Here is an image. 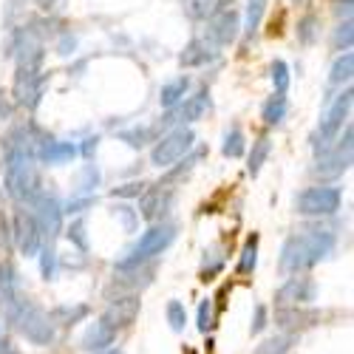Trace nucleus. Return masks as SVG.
<instances>
[{
  "mask_svg": "<svg viewBox=\"0 0 354 354\" xmlns=\"http://www.w3.org/2000/svg\"><path fill=\"white\" fill-rule=\"evenodd\" d=\"M337 239L332 230H304L298 235H289L281 247V272L298 275L301 270H309L320 263L326 255H332Z\"/></svg>",
  "mask_w": 354,
  "mask_h": 354,
  "instance_id": "f257e3e1",
  "label": "nucleus"
},
{
  "mask_svg": "<svg viewBox=\"0 0 354 354\" xmlns=\"http://www.w3.org/2000/svg\"><path fill=\"white\" fill-rule=\"evenodd\" d=\"M3 182H6V193L15 201H28L32 204L43 193V182H40V170H37L35 153L9 147L6 162H3Z\"/></svg>",
  "mask_w": 354,
  "mask_h": 354,
  "instance_id": "f03ea898",
  "label": "nucleus"
},
{
  "mask_svg": "<svg viewBox=\"0 0 354 354\" xmlns=\"http://www.w3.org/2000/svg\"><path fill=\"white\" fill-rule=\"evenodd\" d=\"M6 320L35 346H48L54 340V335H57V326L51 323L48 312L35 306L28 298H20V295L15 298V304L6 309Z\"/></svg>",
  "mask_w": 354,
  "mask_h": 354,
  "instance_id": "7ed1b4c3",
  "label": "nucleus"
},
{
  "mask_svg": "<svg viewBox=\"0 0 354 354\" xmlns=\"http://www.w3.org/2000/svg\"><path fill=\"white\" fill-rule=\"evenodd\" d=\"M176 239V227L167 224V221H159V224H151L145 232H142V239L133 244V250L122 258V261H116V270L125 272V270H139L145 261H151L153 255L165 252Z\"/></svg>",
  "mask_w": 354,
  "mask_h": 354,
  "instance_id": "20e7f679",
  "label": "nucleus"
},
{
  "mask_svg": "<svg viewBox=\"0 0 354 354\" xmlns=\"http://www.w3.org/2000/svg\"><path fill=\"white\" fill-rule=\"evenodd\" d=\"M351 88H346V91L326 108V113L320 116V128H317V133H315V153L320 156L326 147L337 139V133L343 131V120L348 116V111H351Z\"/></svg>",
  "mask_w": 354,
  "mask_h": 354,
  "instance_id": "39448f33",
  "label": "nucleus"
},
{
  "mask_svg": "<svg viewBox=\"0 0 354 354\" xmlns=\"http://www.w3.org/2000/svg\"><path fill=\"white\" fill-rule=\"evenodd\" d=\"M193 142H196V133H193L190 128H185V125L176 128V131H170V133H165V136L156 142V147H153L151 165H156V167H170V165H176L179 159H185V156L190 153Z\"/></svg>",
  "mask_w": 354,
  "mask_h": 354,
  "instance_id": "423d86ee",
  "label": "nucleus"
},
{
  "mask_svg": "<svg viewBox=\"0 0 354 354\" xmlns=\"http://www.w3.org/2000/svg\"><path fill=\"white\" fill-rule=\"evenodd\" d=\"M340 190L337 187H306L304 193H298L295 198V210L298 216H332L340 210Z\"/></svg>",
  "mask_w": 354,
  "mask_h": 354,
  "instance_id": "0eeeda50",
  "label": "nucleus"
},
{
  "mask_svg": "<svg viewBox=\"0 0 354 354\" xmlns=\"http://www.w3.org/2000/svg\"><path fill=\"white\" fill-rule=\"evenodd\" d=\"M351 128H346L343 139L335 145V147H326L320 156H317V165H315V173L323 176V179H335V176H343L348 167H351Z\"/></svg>",
  "mask_w": 354,
  "mask_h": 354,
  "instance_id": "6e6552de",
  "label": "nucleus"
},
{
  "mask_svg": "<svg viewBox=\"0 0 354 354\" xmlns=\"http://www.w3.org/2000/svg\"><path fill=\"white\" fill-rule=\"evenodd\" d=\"M35 218H37V227H40V235H43V244H54L57 235L63 230V207L60 201L48 193H40L35 201Z\"/></svg>",
  "mask_w": 354,
  "mask_h": 354,
  "instance_id": "1a4fd4ad",
  "label": "nucleus"
},
{
  "mask_svg": "<svg viewBox=\"0 0 354 354\" xmlns=\"http://www.w3.org/2000/svg\"><path fill=\"white\" fill-rule=\"evenodd\" d=\"M48 74H43L40 66H17L15 77V97L26 108H37L43 100V88H46Z\"/></svg>",
  "mask_w": 354,
  "mask_h": 354,
  "instance_id": "9d476101",
  "label": "nucleus"
},
{
  "mask_svg": "<svg viewBox=\"0 0 354 354\" xmlns=\"http://www.w3.org/2000/svg\"><path fill=\"white\" fill-rule=\"evenodd\" d=\"M312 301H317V283L306 275L286 278L275 292V306L278 309H283V306H309Z\"/></svg>",
  "mask_w": 354,
  "mask_h": 354,
  "instance_id": "9b49d317",
  "label": "nucleus"
},
{
  "mask_svg": "<svg viewBox=\"0 0 354 354\" xmlns=\"http://www.w3.org/2000/svg\"><path fill=\"white\" fill-rule=\"evenodd\" d=\"M15 244L26 258H35L43 247V235H40L37 218L32 216V210H26V207H20L15 213Z\"/></svg>",
  "mask_w": 354,
  "mask_h": 354,
  "instance_id": "f8f14e48",
  "label": "nucleus"
},
{
  "mask_svg": "<svg viewBox=\"0 0 354 354\" xmlns=\"http://www.w3.org/2000/svg\"><path fill=\"white\" fill-rule=\"evenodd\" d=\"M170 207H173V187H165V185L145 190L139 198V216L151 224H159Z\"/></svg>",
  "mask_w": 354,
  "mask_h": 354,
  "instance_id": "ddd939ff",
  "label": "nucleus"
},
{
  "mask_svg": "<svg viewBox=\"0 0 354 354\" xmlns=\"http://www.w3.org/2000/svg\"><path fill=\"white\" fill-rule=\"evenodd\" d=\"M239 12L232 9H218L216 15H210L207 20V40L213 46H230L235 37H239Z\"/></svg>",
  "mask_w": 354,
  "mask_h": 354,
  "instance_id": "4468645a",
  "label": "nucleus"
},
{
  "mask_svg": "<svg viewBox=\"0 0 354 354\" xmlns=\"http://www.w3.org/2000/svg\"><path fill=\"white\" fill-rule=\"evenodd\" d=\"M275 323L295 335V332H301V329H309V326H317L320 323V312L315 309H306V306H283V309H275Z\"/></svg>",
  "mask_w": 354,
  "mask_h": 354,
  "instance_id": "2eb2a0df",
  "label": "nucleus"
},
{
  "mask_svg": "<svg viewBox=\"0 0 354 354\" xmlns=\"http://www.w3.org/2000/svg\"><path fill=\"white\" fill-rule=\"evenodd\" d=\"M77 145L74 142H60V139H43L37 145V153L35 159L43 162V165H66L77 156Z\"/></svg>",
  "mask_w": 354,
  "mask_h": 354,
  "instance_id": "dca6fc26",
  "label": "nucleus"
},
{
  "mask_svg": "<svg viewBox=\"0 0 354 354\" xmlns=\"http://www.w3.org/2000/svg\"><path fill=\"white\" fill-rule=\"evenodd\" d=\"M116 332L111 323L105 320V317H100L97 323H91V326H88V332L82 335V348L85 351H108V346H113V340H116Z\"/></svg>",
  "mask_w": 354,
  "mask_h": 354,
  "instance_id": "f3484780",
  "label": "nucleus"
},
{
  "mask_svg": "<svg viewBox=\"0 0 354 354\" xmlns=\"http://www.w3.org/2000/svg\"><path fill=\"white\" fill-rule=\"evenodd\" d=\"M136 312H139V298L136 295H131V298H122V301H113L111 306H108V312L102 315L111 326L120 332L122 326H128V323H133V317H136Z\"/></svg>",
  "mask_w": 354,
  "mask_h": 354,
  "instance_id": "a211bd4d",
  "label": "nucleus"
},
{
  "mask_svg": "<svg viewBox=\"0 0 354 354\" xmlns=\"http://www.w3.org/2000/svg\"><path fill=\"white\" fill-rule=\"evenodd\" d=\"M210 60H216V51L210 48L207 40H190L179 57V63L185 68H198V66H207Z\"/></svg>",
  "mask_w": 354,
  "mask_h": 354,
  "instance_id": "6ab92c4d",
  "label": "nucleus"
},
{
  "mask_svg": "<svg viewBox=\"0 0 354 354\" xmlns=\"http://www.w3.org/2000/svg\"><path fill=\"white\" fill-rule=\"evenodd\" d=\"M17 298V275L9 261L0 263V312H6Z\"/></svg>",
  "mask_w": 354,
  "mask_h": 354,
  "instance_id": "aec40b11",
  "label": "nucleus"
},
{
  "mask_svg": "<svg viewBox=\"0 0 354 354\" xmlns=\"http://www.w3.org/2000/svg\"><path fill=\"white\" fill-rule=\"evenodd\" d=\"M207 108H210V94L207 91H198V94H193V97H187L185 100V105L179 108V120L182 122H198L204 113H207Z\"/></svg>",
  "mask_w": 354,
  "mask_h": 354,
  "instance_id": "412c9836",
  "label": "nucleus"
},
{
  "mask_svg": "<svg viewBox=\"0 0 354 354\" xmlns=\"http://www.w3.org/2000/svg\"><path fill=\"white\" fill-rule=\"evenodd\" d=\"M190 91V80L187 77H179V80H170V82H165L162 85V91H159V102H162V108H176L182 100H185V94Z\"/></svg>",
  "mask_w": 354,
  "mask_h": 354,
  "instance_id": "4be33fe9",
  "label": "nucleus"
},
{
  "mask_svg": "<svg viewBox=\"0 0 354 354\" xmlns=\"http://www.w3.org/2000/svg\"><path fill=\"white\" fill-rule=\"evenodd\" d=\"M270 151H272V142L267 136H261V139L252 142V151H250V159H247V173L250 176L261 173V167L267 165V159H270Z\"/></svg>",
  "mask_w": 354,
  "mask_h": 354,
  "instance_id": "5701e85b",
  "label": "nucleus"
},
{
  "mask_svg": "<svg viewBox=\"0 0 354 354\" xmlns=\"http://www.w3.org/2000/svg\"><path fill=\"white\" fill-rule=\"evenodd\" d=\"M54 326H74L82 317H88V306L85 304H77V306H57L54 312H48Z\"/></svg>",
  "mask_w": 354,
  "mask_h": 354,
  "instance_id": "b1692460",
  "label": "nucleus"
},
{
  "mask_svg": "<svg viewBox=\"0 0 354 354\" xmlns=\"http://www.w3.org/2000/svg\"><path fill=\"white\" fill-rule=\"evenodd\" d=\"M286 108H289L286 97H283V94H275V97H270L267 102H263V108H261V120L267 122V125H281V122H283V116H286Z\"/></svg>",
  "mask_w": 354,
  "mask_h": 354,
  "instance_id": "393cba45",
  "label": "nucleus"
},
{
  "mask_svg": "<svg viewBox=\"0 0 354 354\" xmlns=\"http://www.w3.org/2000/svg\"><path fill=\"white\" fill-rule=\"evenodd\" d=\"M267 6H270V0H247V15H244L247 37H252L261 28V20H263V15H267Z\"/></svg>",
  "mask_w": 354,
  "mask_h": 354,
  "instance_id": "a878e982",
  "label": "nucleus"
},
{
  "mask_svg": "<svg viewBox=\"0 0 354 354\" xmlns=\"http://www.w3.org/2000/svg\"><path fill=\"white\" fill-rule=\"evenodd\" d=\"M224 267V255H221V247H210L207 252H204V263H201V281L207 283L213 281Z\"/></svg>",
  "mask_w": 354,
  "mask_h": 354,
  "instance_id": "bb28decb",
  "label": "nucleus"
},
{
  "mask_svg": "<svg viewBox=\"0 0 354 354\" xmlns=\"http://www.w3.org/2000/svg\"><path fill=\"white\" fill-rule=\"evenodd\" d=\"M258 263V235L252 232L250 239L244 241V250H241V258H239V275H250Z\"/></svg>",
  "mask_w": 354,
  "mask_h": 354,
  "instance_id": "cd10ccee",
  "label": "nucleus"
},
{
  "mask_svg": "<svg viewBox=\"0 0 354 354\" xmlns=\"http://www.w3.org/2000/svg\"><path fill=\"white\" fill-rule=\"evenodd\" d=\"M292 343H295L292 335H275V337H267L263 343H258L252 354H289Z\"/></svg>",
  "mask_w": 354,
  "mask_h": 354,
  "instance_id": "c85d7f7f",
  "label": "nucleus"
},
{
  "mask_svg": "<svg viewBox=\"0 0 354 354\" xmlns=\"http://www.w3.org/2000/svg\"><path fill=\"white\" fill-rule=\"evenodd\" d=\"M317 35H320V17L317 15H304L301 20H298V43H304V46H312L315 40H317Z\"/></svg>",
  "mask_w": 354,
  "mask_h": 354,
  "instance_id": "c756f323",
  "label": "nucleus"
},
{
  "mask_svg": "<svg viewBox=\"0 0 354 354\" xmlns=\"http://www.w3.org/2000/svg\"><path fill=\"white\" fill-rule=\"evenodd\" d=\"M351 71H354V57L346 51V54H340L337 60H335V66L329 71V82L332 85H343V82L351 80Z\"/></svg>",
  "mask_w": 354,
  "mask_h": 354,
  "instance_id": "7c9ffc66",
  "label": "nucleus"
},
{
  "mask_svg": "<svg viewBox=\"0 0 354 354\" xmlns=\"http://www.w3.org/2000/svg\"><path fill=\"white\" fill-rule=\"evenodd\" d=\"M244 151H247V139H244V133H241L239 128L227 131L224 145H221V153L230 156V159H239V156H244Z\"/></svg>",
  "mask_w": 354,
  "mask_h": 354,
  "instance_id": "2f4dec72",
  "label": "nucleus"
},
{
  "mask_svg": "<svg viewBox=\"0 0 354 354\" xmlns=\"http://www.w3.org/2000/svg\"><path fill=\"white\" fill-rule=\"evenodd\" d=\"M37 255H40V272H43V278L51 281L54 272H57V250H54V244H43Z\"/></svg>",
  "mask_w": 354,
  "mask_h": 354,
  "instance_id": "473e14b6",
  "label": "nucleus"
},
{
  "mask_svg": "<svg viewBox=\"0 0 354 354\" xmlns=\"http://www.w3.org/2000/svg\"><path fill=\"white\" fill-rule=\"evenodd\" d=\"M100 185V170L97 165H85L82 173H80V179H77V193H88L91 196V190Z\"/></svg>",
  "mask_w": 354,
  "mask_h": 354,
  "instance_id": "72a5a7b5",
  "label": "nucleus"
},
{
  "mask_svg": "<svg viewBox=\"0 0 354 354\" xmlns=\"http://www.w3.org/2000/svg\"><path fill=\"white\" fill-rule=\"evenodd\" d=\"M167 323H170L173 332H185V323H187V309H185V304H179V301H170V304H167Z\"/></svg>",
  "mask_w": 354,
  "mask_h": 354,
  "instance_id": "f704fd0d",
  "label": "nucleus"
},
{
  "mask_svg": "<svg viewBox=\"0 0 354 354\" xmlns=\"http://www.w3.org/2000/svg\"><path fill=\"white\" fill-rule=\"evenodd\" d=\"M351 40H354V32H351V20L346 17V23H340L337 28H335V37H332V46H335V51H348L351 48Z\"/></svg>",
  "mask_w": 354,
  "mask_h": 354,
  "instance_id": "c9c22d12",
  "label": "nucleus"
},
{
  "mask_svg": "<svg viewBox=\"0 0 354 354\" xmlns=\"http://www.w3.org/2000/svg\"><path fill=\"white\" fill-rule=\"evenodd\" d=\"M270 74H272L275 94H286V88H289V66L283 60H275L272 68H270Z\"/></svg>",
  "mask_w": 354,
  "mask_h": 354,
  "instance_id": "e433bc0d",
  "label": "nucleus"
},
{
  "mask_svg": "<svg viewBox=\"0 0 354 354\" xmlns=\"http://www.w3.org/2000/svg\"><path fill=\"white\" fill-rule=\"evenodd\" d=\"M210 329H213V301L207 298V301H201V306H198V332L207 335Z\"/></svg>",
  "mask_w": 354,
  "mask_h": 354,
  "instance_id": "4c0bfd02",
  "label": "nucleus"
},
{
  "mask_svg": "<svg viewBox=\"0 0 354 354\" xmlns=\"http://www.w3.org/2000/svg\"><path fill=\"white\" fill-rule=\"evenodd\" d=\"M68 239L82 250V252H88V239H85V221L82 218H77V221H71V227H68Z\"/></svg>",
  "mask_w": 354,
  "mask_h": 354,
  "instance_id": "58836bf2",
  "label": "nucleus"
},
{
  "mask_svg": "<svg viewBox=\"0 0 354 354\" xmlns=\"http://www.w3.org/2000/svg\"><path fill=\"white\" fill-rule=\"evenodd\" d=\"M267 326H270V312H267V306H255V315H252V323H250V332H252V335H261Z\"/></svg>",
  "mask_w": 354,
  "mask_h": 354,
  "instance_id": "ea45409f",
  "label": "nucleus"
},
{
  "mask_svg": "<svg viewBox=\"0 0 354 354\" xmlns=\"http://www.w3.org/2000/svg\"><path fill=\"white\" fill-rule=\"evenodd\" d=\"M122 139L131 147H142V145H147V139H151V131H147V128H133V131H125Z\"/></svg>",
  "mask_w": 354,
  "mask_h": 354,
  "instance_id": "a19ab883",
  "label": "nucleus"
},
{
  "mask_svg": "<svg viewBox=\"0 0 354 354\" xmlns=\"http://www.w3.org/2000/svg\"><path fill=\"white\" fill-rule=\"evenodd\" d=\"M94 196H82V198H71L68 204H66V210L63 213H68V216H77V213H82L85 207H94Z\"/></svg>",
  "mask_w": 354,
  "mask_h": 354,
  "instance_id": "79ce46f5",
  "label": "nucleus"
},
{
  "mask_svg": "<svg viewBox=\"0 0 354 354\" xmlns=\"http://www.w3.org/2000/svg\"><path fill=\"white\" fill-rule=\"evenodd\" d=\"M198 159H201V153H193L190 159H185V162H182V165H185V173H190V170H193V165H196ZM179 173H182V167H179V170H170V173H167V179H165V182H159V185H165V187H167L173 179H179Z\"/></svg>",
  "mask_w": 354,
  "mask_h": 354,
  "instance_id": "37998d69",
  "label": "nucleus"
},
{
  "mask_svg": "<svg viewBox=\"0 0 354 354\" xmlns=\"http://www.w3.org/2000/svg\"><path fill=\"white\" fill-rule=\"evenodd\" d=\"M142 193H145V185H142V182L122 185V187H116V190H113V196H120V198H125V196H142Z\"/></svg>",
  "mask_w": 354,
  "mask_h": 354,
  "instance_id": "c03bdc74",
  "label": "nucleus"
},
{
  "mask_svg": "<svg viewBox=\"0 0 354 354\" xmlns=\"http://www.w3.org/2000/svg\"><path fill=\"white\" fill-rule=\"evenodd\" d=\"M97 145H100V139H97V136H91V139H85V145H82V147H77V151H82V156H94Z\"/></svg>",
  "mask_w": 354,
  "mask_h": 354,
  "instance_id": "a18cd8bd",
  "label": "nucleus"
},
{
  "mask_svg": "<svg viewBox=\"0 0 354 354\" xmlns=\"http://www.w3.org/2000/svg\"><path fill=\"white\" fill-rule=\"evenodd\" d=\"M116 216H122L125 230H128V232H133V213H131L128 207H116Z\"/></svg>",
  "mask_w": 354,
  "mask_h": 354,
  "instance_id": "49530a36",
  "label": "nucleus"
},
{
  "mask_svg": "<svg viewBox=\"0 0 354 354\" xmlns=\"http://www.w3.org/2000/svg\"><path fill=\"white\" fill-rule=\"evenodd\" d=\"M9 113H12V105H9L6 94L0 91V120H9Z\"/></svg>",
  "mask_w": 354,
  "mask_h": 354,
  "instance_id": "de8ad7c7",
  "label": "nucleus"
},
{
  "mask_svg": "<svg viewBox=\"0 0 354 354\" xmlns=\"http://www.w3.org/2000/svg\"><path fill=\"white\" fill-rule=\"evenodd\" d=\"M0 354H20L12 340H0Z\"/></svg>",
  "mask_w": 354,
  "mask_h": 354,
  "instance_id": "09e8293b",
  "label": "nucleus"
},
{
  "mask_svg": "<svg viewBox=\"0 0 354 354\" xmlns=\"http://www.w3.org/2000/svg\"><path fill=\"white\" fill-rule=\"evenodd\" d=\"M74 46H77V40H74V37H66V40L60 43V54H71Z\"/></svg>",
  "mask_w": 354,
  "mask_h": 354,
  "instance_id": "8fccbe9b",
  "label": "nucleus"
},
{
  "mask_svg": "<svg viewBox=\"0 0 354 354\" xmlns=\"http://www.w3.org/2000/svg\"><path fill=\"white\" fill-rule=\"evenodd\" d=\"M37 3H40V6H46V9H48V6H51V3H54V0H37Z\"/></svg>",
  "mask_w": 354,
  "mask_h": 354,
  "instance_id": "3c124183",
  "label": "nucleus"
},
{
  "mask_svg": "<svg viewBox=\"0 0 354 354\" xmlns=\"http://www.w3.org/2000/svg\"><path fill=\"white\" fill-rule=\"evenodd\" d=\"M105 354H122V351H116V348H113V351H105Z\"/></svg>",
  "mask_w": 354,
  "mask_h": 354,
  "instance_id": "603ef678",
  "label": "nucleus"
},
{
  "mask_svg": "<svg viewBox=\"0 0 354 354\" xmlns=\"http://www.w3.org/2000/svg\"><path fill=\"white\" fill-rule=\"evenodd\" d=\"M298 3H306V0H298Z\"/></svg>",
  "mask_w": 354,
  "mask_h": 354,
  "instance_id": "864d4df0",
  "label": "nucleus"
},
{
  "mask_svg": "<svg viewBox=\"0 0 354 354\" xmlns=\"http://www.w3.org/2000/svg\"><path fill=\"white\" fill-rule=\"evenodd\" d=\"M224 3H232V0H224Z\"/></svg>",
  "mask_w": 354,
  "mask_h": 354,
  "instance_id": "5fc2aeb1",
  "label": "nucleus"
}]
</instances>
